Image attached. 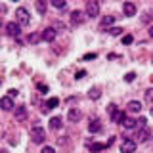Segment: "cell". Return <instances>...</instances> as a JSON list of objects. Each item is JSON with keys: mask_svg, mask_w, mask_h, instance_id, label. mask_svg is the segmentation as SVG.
<instances>
[{"mask_svg": "<svg viewBox=\"0 0 153 153\" xmlns=\"http://www.w3.org/2000/svg\"><path fill=\"white\" fill-rule=\"evenodd\" d=\"M31 140L35 143H44L46 140V130L42 126H38V124H35V126L31 128Z\"/></svg>", "mask_w": 153, "mask_h": 153, "instance_id": "6da1fadb", "label": "cell"}, {"mask_svg": "<svg viewBox=\"0 0 153 153\" xmlns=\"http://www.w3.org/2000/svg\"><path fill=\"white\" fill-rule=\"evenodd\" d=\"M107 111H109V115H111V121H113V123H121V124H123V121L126 119V115H124L123 111H119L115 103L109 105V107H107Z\"/></svg>", "mask_w": 153, "mask_h": 153, "instance_id": "7a4b0ae2", "label": "cell"}, {"mask_svg": "<svg viewBox=\"0 0 153 153\" xmlns=\"http://www.w3.org/2000/svg\"><path fill=\"white\" fill-rule=\"evenodd\" d=\"M86 16L88 17H98L100 16V2L98 0H88V2H86Z\"/></svg>", "mask_w": 153, "mask_h": 153, "instance_id": "3957f363", "label": "cell"}, {"mask_svg": "<svg viewBox=\"0 0 153 153\" xmlns=\"http://www.w3.org/2000/svg\"><path fill=\"white\" fill-rule=\"evenodd\" d=\"M16 17H17V23L19 25H29L31 23V16L25 8H17L16 10Z\"/></svg>", "mask_w": 153, "mask_h": 153, "instance_id": "277c9868", "label": "cell"}, {"mask_svg": "<svg viewBox=\"0 0 153 153\" xmlns=\"http://www.w3.org/2000/svg\"><path fill=\"white\" fill-rule=\"evenodd\" d=\"M134 151H136V142L130 138H124L121 143V153H134Z\"/></svg>", "mask_w": 153, "mask_h": 153, "instance_id": "5b68a950", "label": "cell"}, {"mask_svg": "<svg viewBox=\"0 0 153 153\" xmlns=\"http://www.w3.org/2000/svg\"><path fill=\"white\" fill-rule=\"evenodd\" d=\"M56 36H57L56 27H46L44 31H42V40H44V42H54Z\"/></svg>", "mask_w": 153, "mask_h": 153, "instance_id": "8992f818", "label": "cell"}, {"mask_svg": "<svg viewBox=\"0 0 153 153\" xmlns=\"http://www.w3.org/2000/svg\"><path fill=\"white\" fill-rule=\"evenodd\" d=\"M86 19V12H80V10H75L73 13H71V23L73 25H82Z\"/></svg>", "mask_w": 153, "mask_h": 153, "instance_id": "52a82bcc", "label": "cell"}, {"mask_svg": "<svg viewBox=\"0 0 153 153\" xmlns=\"http://www.w3.org/2000/svg\"><path fill=\"white\" fill-rule=\"evenodd\" d=\"M6 31H8L10 36H19V35H21V25L16 23V21H10L6 25Z\"/></svg>", "mask_w": 153, "mask_h": 153, "instance_id": "ba28073f", "label": "cell"}, {"mask_svg": "<svg viewBox=\"0 0 153 153\" xmlns=\"http://www.w3.org/2000/svg\"><path fill=\"white\" fill-rule=\"evenodd\" d=\"M123 12H124L126 17H132V16H136V6H134L132 2H124L123 4Z\"/></svg>", "mask_w": 153, "mask_h": 153, "instance_id": "9c48e42d", "label": "cell"}, {"mask_svg": "<svg viewBox=\"0 0 153 153\" xmlns=\"http://www.w3.org/2000/svg\"><path fill=\"white\" fill-rule=\"evenodd\" d=\"M57 105H59V100H57V98H50L44 105H42V111L48 113V111H52L54 107H57Z\"/></svg>", "mask_w": 153, "mask_h": 153, "instance_id": "30bf717a", "label": "cell"}, {"mask_svg": "<svg viewBox=\"0 0 153 153\" xmlns=\"http://www.w3.org/2000/svg\"><path fill=\"white\" fill-rule=\"evenodd\" d=\"M16 119H17V121H25V119H27V107H25V105L16 107Z\"/></svg>", "mask_w": 153, "mask_h": 153, "instance_id": "8fae6325", "label": "cell"}, {"mask_svg": "<svg viewBox=\"0 0 153 153\" xmlns=\"http://www.w3.org/2000/svg\"><path fill=\"white\" fill-rule=\"evenodd\" d=\"M0 103H2V109H4V111H10V109H13V100H12V96H4Z\"/></svg>", "mask_w": 153, "mask_h": 153, "instance_id": "7c38bea8", "label": "cell"}, {"mask_svg": "<svg viewBox=\"0 0 153 153\" xmlns=\"http://www.w3.org/2000/svg\"><path fill=\"white\" fill-rule=\"evenodd\" d=\"M61 126H63L61 117H52V119H50V128H52V130H59Z\"/></svg>", "mask_w": 153, "mask_h": 153, "instance_id": "4fadbf2b", "label": "cell"}, {"mask_svg": "<svg viewBox=\"0 0 153 153\" xmlns=\"http://www.w3.org/2000/svg\"><path fill=\"white\" fill-rule=\"evenodd\" d=\"M88 130L92 132V134L100 132V130H102V123H100L98 119H94V121H90V124H88Z\"/></svg>", "mask_w": 153, "mask_h": 153, "instance_id": "5bb4252c", "label": "cell"}, {"mask_svg": "<svg viewBox=\"0 0 153 153\" xmlns=\"http://www.w3.org/2000/svg\"><path fill=\"white\" fill-rule=\"evenodd\" d=\"M147 136H149V128L147 126H143V128H140V132H138V142H146L147 140Z\"/></svg>", "mask_w": 153, "mask_h": 153, "instance_id": "9a60e30c", "label": "cell"}, {"mask_svg": "<svg viewBox=\"0 0 153 153\" xmlns=\"http://www.w3.org/2000/svg\"><path fill=\"white\" fill-rule=\"evenodd\" d=\"M67 117H69V121H71V123H76V121L80 119V111L73 107V109H69V115H67Z\"/></svg>", "mask_w": 153, "mask_h": 153, "instance_id": "2e32d148", "label": "cell"}, {"mask_svg": "<svg viewBox=\"0 0 153 153\" xmlns=\"http://www.w3.org/2000/svg\"><path fill=\"white\" fill-rule=\"evenodd\" d=\"M109 143H88V149L92 151V153H96V151H102V149H105Z\"/></svg>", "mask_w": 153, "mask_h": 153, "instance_id": "e0dca14e", "label": "cell"}, {"mask_svg": "<svg viewBox=\"0 0 153 153\" xmlns=\"http://www.w3.org/2000/svg\"><path fill=\"white\" fill-rule=\"evenodd\" d=\"M128 111H132V113H140V111H142V103L134 100V102L128 103Z\"/></svg>", "mask_w": 153, "mask_h": 153, "instance_id": "ac0fdd59", "label": "cell"}, {"mask_svg": "<svg viewBox=\"0 0 153 153\" xmlns=\"http://www.w3.org/2000/svg\"><path fill=\"white\" fill-rule=\"evenodd\" d=\"M113 23H115V16H105V17L102 19V25H100V27L105 29V27H111Z\"/></svg>", "mask_w": 153, "mask_h": 153, "instance_id": "d6986e66", "label": "cell"}, {"mask_svg": "<svg viewBox=\"0 0 153 153\" xmlns=\"http://www.w3.org/2000/svg\"><path fill=\"white\" fill-rule=\"evenodd\" d=\"M123 126H124V128H136V126H138V121H136V119L126 117V119L123 121Z\"/></svg>", "mask_w": 153, "mask_h": 153, "instance_id": "ffe728a7", "label": "cell"}, {"mask_svg": "<svg viewBox=\"0 0 153 153\" xmlns=\"http://www.w3.org/2000/svg\"><path fill=\"white\" fill-rule=\"evenodd\" d=\"M46 8H48L46 0H36V10H38V13H46Z\"/></svg>", "mask_w": 153, "mask_h": 153, "instance_id": "44dd1931", "label": "cell"}, {"mask_svg": "<svg viewBox=\"0 0 153 153\" xmlns=\"http://www.w3.org/2000/svg\"><path fill=\"white\" fill-rule=\"evenodd\" d=\"M27 40L31 42V44H36L38 40H42V35H36V33H31V35L27 36Z\"/></svg>", "mask_w": 153, "mask_h": 153, "instance_id": "7402d4cb", "label": "cell"}, {"mask_svg": "<svg viewBox=\"0 0 153 153\" xmlns=\"http://www.w3.org/2000/svg\"><path fill=\"white\" fill-rule=\"evenodd\" d=\"M65 4H67V0H52V6L57 8V10H63Z\"/></svg>", "mask_w": 153, "mask_h": 153, "instance_id": "603a6c76", "label": "cell"}, {"mask_svg": "<svg viewBox=\"0 0 153 153\" xmlns=\"http://www.w3.org/2000/svg\"><path fill=\"white\" fill-rule=\"evenodd\" d=\"M88 96H90L92 100H100V96H102V92H100L98 88H92V90L88 92Z\"/></svg>", "mask_w": 153, "mask_h": 153, "instance_id": "cb8c5ba5", "label": "cell"}, {"mask_svg": "<svg viewBox=\"0 0 153 153\" xmlns=\"http://www.w3.org/2000/svg\"><path fill=\"white\" fill-rule=\"evenodd\" d=\"M109 35L119 36V35H123V29H121V27H111V29H109Z\"/></svg>", "mask_w": 153, "mask_h": 153, "instance_id": "d4e9b609", "label": "cell"}, {"mask_svg": "<svg viewBox=\"0 0 153 153\" xmlns=\"http://www.w3.org/2000/svg\"><path fill=\"white\" fill-rule=\"evenodd\" d=\"M132 42H134V36H132V35H124V36H123V44L128 46V44H132Z\"/></svg>", "mask_w": 153, "mask_h": 153, "instance_id": "484cf974", "label": "cell"}, {"mask_svg": "<svg viewBox=\"0 0 153 153\" xmlns=\"http://www.w3.org/2000/svg\"><path fill=\"white\" fill-rule=\"evenodd\" d=\"M134 79H136V73H132V71H130V73H126V75H124V80H126V82H132Z\"/></svg>", "mask_w": 153, "mask_h": 153, "instance_id": "4316f807", "label": "cell"}, {"mask_svg": "<svg viewBox=\"0 0 153 153\" xmlns=\"http://www.w3.org/2000/svg\"><path fill=\"white\" fill-rule=\"evenodd\" d=\"M96 57H98V54H94V52H92V54H84L82 59L84 61H90V59H96Z\"/></svg>", "mask_w": 153, "mask_h": 153, "instance_id": "83f0119b", "label": "cell"}, {"mask_svg": "<svg viewBox=\"0 0 153 153\" xmlns=\"http://www.w3.org/2000/svg\"><path fill=\"white\" fill-rule=\"evenodd\" d=\"M84 76H86V71H84V69H80V71H76L75 79H79V80H80V79H84Z\"/></svg>", "mask_w": 153, "mask_h": 153, "instance_id": "f1b7e54d", "label": "cell"}, {"mask_svg": "<svg viewBox=\"0 0 153 153\" xmlns=\"http://www.w3.org/2000/svg\"><path fill=\"white\" fill-rule=\"evenodd\" d=\"M42 153H56V151H54V147H50V146H46V147H44V149H42Z\"/></svg>", "mask_w": 153, "mask_h": 153, "instance_id": "f546056e", "label": "cell"}, {"mask_svg": "<svg viewBox=\"0 0 153 153\" xmlns=\"http://www.w3.org/2000/svg\"><path fill=\"white\" fill-rule=\"evenodd\" d=\"M38 90H40L42 94H46V92H48V86H44V84H38Z\"/></svg>", "mask_w": 153, "mask_h": 153, "instance_id": "4dcf8cb0", "label": "cell"}, {"mask_svg": "<svg viewBox=\"0 0 153 153\" xmlns=\"http://www.w3.org/2000/svg\"><path fill=\"white\" fill-rule=\"evenodd\" d=\"M146 98H147V100H153V90H147V94H146Z\"/></svg>", "mask_w": 153, "mask_h": 153, "instance_id": "1f68e13d", "label": "cell"}, {"mask_svg": "<svg viewBox=\"0 0 153 153\" xmlns=\"http://www.w3.org/2000/svg\"><path fill=\"white\" fill-rule=\"evenodd\" d=\"M19 92H17V90L16 88H12V90H10V96H12V98H13V96H17Z\"/></svg>", "mask_w": 153, "mask_h": 153, "instance_id": "d6a6232c", "label": "cell"}, {"mask_svg": "<svg viewBox=\"0 0 153 153\" xmlns=\"http://www.w3.org/2000/svg\"><path fill=\"white\" fill-rule=\"evenodd\" d=\"M149 36H151V38H153V25H151V27H149Z\"/></svg>", "mask_w": 153, "mask_h": 153, "instance_id": "836d02e7", "label": "cell"}, {"mask_svg": "<svg viewBox=\"0 0 153 153\" xmlns=\"http://www.w3.org/2000/svg\"><path fill=\"white\" fill-rule=\"evenodd\" d=\"M13 2H17V0H13Z\"/></svg>", "mask_w": 153, "mask_h": 153, "instance_id": "e575fe53", "label": "cell"}]
</instances>
